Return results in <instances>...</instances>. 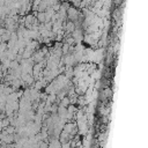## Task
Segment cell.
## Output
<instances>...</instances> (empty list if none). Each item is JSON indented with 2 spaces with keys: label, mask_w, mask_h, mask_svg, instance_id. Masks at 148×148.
Segmentation results:
<instances>
[{
  "label": "cell",
  "mask_w": 148,
  "mask_h": 148,
  "mask_svg": "<svg viewBox=\"0 0 148 148\" xmlns=\"http://www.w3.org/2000/svg\"><path fill=\"white\" fill-rule=\"evenodd\" d=\"M36 20H37L38 22L44 23V22H45V13H44V12H38V14L36 15Z\"/></svg>",
  "instance_id": "6da1fadb"
}]
</instances>
